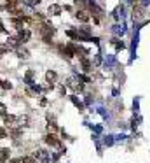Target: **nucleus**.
Segmentation results:
<instances>
[{
    "label": "nucleus",
    "instance_id": "22",
    "mask_svg": "<svg viewBox=\"0 0 150 163\" xmlns=\"http://www.w3.org/2000/svg\"><path fill=\"white\" fill-rule=\"evenodd\" d=\"M0 86H2V79H0Z\"/></svg>",
    "mask_w": 150,
    "mask_h": 163
},
{
    "label": "nucleus",
    "instance_id": "18",
    "mask_svg": "<svg viewBox=\"0 0 150 163\" xmlns=\"http://www.w3.org/2000/svg\"><path fill=\"white\" fill-rule=\"evenodd\" d=\"M2 88H4V90H10V88H12V84L7 82V81H2Z\"/></svg>",
    "mask_w": 150,
    "mask_h": 163
},
{
    "label": "nucleus",
    "instance_id": "4",
    "mask_svg": "<svg viewBox=\"0 0 150 163\" xmlns=\"http://www.w3.org/2000/svg\"><path fill=\"white\" fill-rule=\"evenodd\" d=\"M75 18L79 21H82V23H87L91 16H89V12H86V11H77V12H75Z\"/></svg>",
    "mask_w": 150,
    "mask_h": 163
},
{
    "label": "nucleus",
    "instance_id": "14",
    "mask_svg": "<svg viewBox=\"0 0 150 163\" xmlns=\"http://www.w3.org/2000/svg\"><path fill=\"white\" fill-rule=\"evenodd\" d=\"M16 121L19 123L21 126H26V125H28V118H26V116H19V118H16Z\"/></svg>",
    "mask_w": 150,
    "mask_h": 163
},
{
    "label": "nucleus",
    "instance_id": "21",
    "mask_svg": "<svg viewBox=\"0 0 150 163\" xmlns=\"http://www.w3.org/2000/svg\"><path fill=\"white\" fill-rule=\"evenodd\" d=\"M28 2H30V4H39L40 0H28Z\"/></svg>",
    "mask_w": 150,
    "mask_h": 163
},
{
    "label": "nucleus",
    "instance_id": "16",
    "mask_svg": "<svg viewBox=\"0 0 150 163\" xmlns=\"http://www.w3.org/2000/svg\"><path fill=\"white\" fill-rule=\"evenodd\" d=\"M9 51V48H7V44H4V42H0V54H4V53Z\"/></svg>",
    "mask_w": 150,
    "mask_h": 163
},
{
    "label": "nucleus",
    "instance_id": "15",
    "mask_svg": "<svg viewBox=\"0 0 150 163\" xmlns=\"http://www.w3.org/2000/svg\"><path fill=\"white\" fill-rule=\"evenodd\" d=\"M47 130H49V133L58 132V125H56L54 121H49V126H47Z\"/></svg>",
    "mask_w": 150,
    "mask_h": 163
},
{
    "label": "nucleus",
    "instance_id": "9",
    "mask_svg": "<svg viewBox=\"0 0 150 163\" xmlns=\"http://www.w3.org/2000/svg\"><path fill=\"white\" fill-rule=\"evenodd\" d=\"M46 81L51 82V84H52V82H56V81H58V74H56L54 70L46 72Z\"/></svg>",
    "mask_w": 150,
    "mask_h": 163
},
{
    "label": "nucleus",
    "instance_id": "2",
    "mask_svg": "<svg viewBox=\"0 0 150 163\" xmlns=\"http://www.w3.org/2000/svg\"><path fill=\"white\" fill-rule=\"evenodd\" d=\"M68 86H70L73 91H82V81L80 79H77V77H72V79H68Z\"/></svg>",
    "mask_w": 150,
    "mask_h": 163
},
{
    "label": "nucleus",
    "instance_id": "19",
    "mask_svg": "<svg viewBox=\"0 0 150 163\" xmlns=\"http://www.w3.org/2000/svg\"><path fill=\"white\" fill-rule=\"evenodd\" d=\"M5 137H7V132H5V130L0 126V139H5Z\"/></svg>",
    "mask_w": 150,
    "mask_h": 163
},
{
    "label": "nucleus",
    "instance_id": "5",
    "mask_svg": "<svg viewBox=\"0 0 150 163\" xmlns=\"http://www.w3.org/2000/svg\"><path fill=\"white\" fill-rule=\"evenodd\" d=\"M5 44H7V48H9V49H16V48L21 44V41L18 39V37H9Z\"/></svg>",
    "mask_w": 150,
    "mask_h": 163
},
{
    "label": "nucleus",
    "instance_id": "23",
    "mask_svg": "<svg viewBox=\"0 0 150 163\" xmlns=\"http://www.w3.org/2000/svg\"><path fill=\"white\" fill-rule=\"evenodd\" d=\"M0 56H2V54H0Z\"/></svg>",
    "mask_w": 150,
    "mask_h": 163
},
{
    "label": "nucleus",
    "instance_id": "8",
    "mask_svg": "<svg viewBox=\"0 0 150 163\" xmlns=\"http://www.w3.org/2000/svg\"><path fill=\"white\" fill-rule=\"evenodd\" d=\"M61 11H63V7H61V5H58V4H52V5L49 7V14H51V16H60Z\"/></svg>",
    "mask_w": 150,
    "mask_h": 163
},
{
    "label": "nucleus",
    "instance_id": "1",
    "mask_svg": "<svg viewBox=\"0 0 150 163\" xmlns=\"http://www.w3.org/2000/svg\"><path fill=\"white\" fill-rule=\"evenodd\" d=\"M46 142L49 144V146H52V147H60V149H63V146H61V142L58 140V137H56L54 133H49V135L46 137Z\"/></svg>",
    "mask_w": 150,
    "mask_h": 163
},
{
    "label": "nucleus",
    "instance_id": "3",
    "mask_svg": "<svg viewBox=\"0 0 150 163\" xmlns=\"http://www.w3.org/2000/svg\"><path fill=\"white\" fill-rule=\"evenodd\" d=\"M30 37H31L30 30H26V28H21V30H19V35H18V39L21 41V44L28 42V41H30Z\"/></svg>",
    "mask_w": 150,
    "mask_h": 163
},
{
    "label": "nucleus",
    "instance_id": "6",
    "mask_svg": "<svg viewBox=\"0 0 150 163\" xmlns=\"http://www.w3.org/2000/svg\"><path fill=\"white\" fill-rule=\"evenodd\" d=\"M16 53H18V56H19L21 60H28V58H30V53H28V49H25V48H21V46H18V48H16Z\"/></svg>",
    "mask_w": 150,
    "mask_h": 163
},
{
    "label": "nucleus",
    "instance_id": "10",
    "mask_svg": "<svg viewBox=\"0 0 150 163\" xmlns=\"http://www.w3.org/2000/svg\"><path fill=\"white\" fill-rule=\"evenodd\" d=\"M9 156H10V151L7 149V147H0V161H2V163L7 161Z\"/></svg>",
    "mask_w": 150,
    "mask_h": 163
},
{
    "label": "nucleus",
    "instance_id": "17",
    "mask_svg": "<svg viewBox=\"0 0 150 163\" xmlns=\"http://www.w3.org/2000/svg\"><path fill=\"white\" fill-rule=\"evenodd\" d=\"M31 79H33V72L28 70V72H26V75H25V81H26V82H30Z\"/></svg>",
    "mask_w": 150,
    "mask_h": 163
},
{
    "label": "nucleus",
    "instance_id": "13",
    "mask_svg": "<svg viewBox=\"0 0 150 163\" xmlns=\"http://www.w3.org/2000/svg\"><path fill=\"white\" fill-rule=\"evenodd\" d=\"M37 158H39V160H42V161H46L47 153H46V151H37V153H35V160H37Z\"/></svg>",
    "mask_w": 150,
    "mask_h": 163
},
{
    "label": "nucleus",
    "instance_id": "7",
    "mask_svg": "<svg viewBox=\"0 0 150 163\" xmlns=\"http://www.w3.org/2000/svg\"><path fill=\"white\" fill-rule=\"evenodd\" d=\"M0 116H2V119H4V123H5V125H12V123L16 121V118H14V116H10V114H7L5 111L0 112Z\"/></svg>",
    "mask_w": 150,
    "mask_h": 163
},
{
    "label": "nucleus",
    "instance_id": "12",
    "mask_svg": "<svg viewBox=\"0 0 150 163\" xmlns=\"http://www.w3.org/2000/svg\"><path fill=\"white\" fill-rule=\"evenodd\" d=\"M80 63H82V69H84L86 72H89V70H91V61L87 60L86 56H82V58H80Z\"/></svg>",
    "mask_w": 150,
    "mask_h": 163
},
{
    "label": "nucleus",
    "instance_id": "11",
    "mask_svg": "<svg viewBox=\"0 0 150 163\" xmlns=\"http://www.w3.org/2000/svg\"><path fill=\"white\" fill-rule=\"evenodd\" d=\"M21 133H23V128H12V130H9V135L12 139H19Z\"/></svg>",
    "mask_w": 150,
    "mask_h": 163
},
{
    "label": "nucleus",
    "instance_id": "20",
    "mask_svg": "<svg viewBox=\"0 0 150 163\" xmlns=\"http://www.w3.org/2000/svg\"><path fill=\"white\" fill-rule=\"evenodd\" d=\"M4 30H5V28H4V25H2V21H0V33H2Z\"/></svg>",
    "mask_w": 150,
    "mask_h": 163
}]
</instances>
